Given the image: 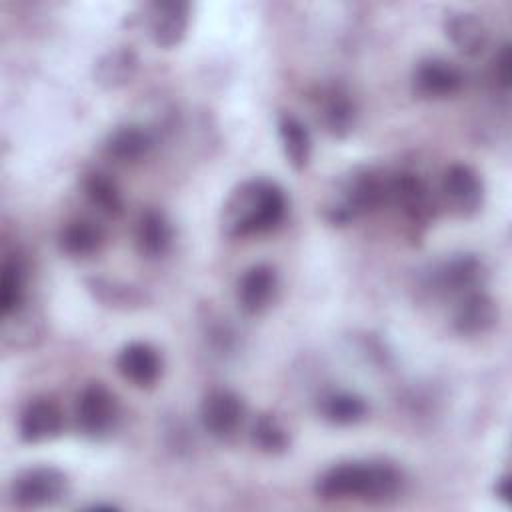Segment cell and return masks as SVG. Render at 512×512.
I'll return each instance as SVG.
<instances>
[{"mask_svg":"<svg viewBox=\"0 0 512 512\" xmlns=\"http://www.w3.org/2000/svg\"><path fill=\"white\" fill-rule=\"evenodd\" d=\"M402 488V472L388 462H342L324 470L316 480V494L324 500L384 502Z\"/></svg>","mask_w":512,"mask_h":512,"instance_id":"cell-1","label":"cell"},{"mask_svg":"<svg viewBox=\"0 0 512 512\" xmlns=\"http://www.w3.org/2000/svg\"><path fill=\"white\" fill-rule=\"evenodd\" d=\"M320 122L332 136H346L354 126V104L340 88H330L320 98Z\"/></svg>","mask_w":512,"mask_h":512,"instance_id":"cell-22","label":"cell"},{"mask_svg":"<svg viewBox=\"0 0 512 512\" xmlns=\"http://www.w3.org/2000/svg\"><path fill=\"white\" fill-rule=\"evenodd\" d=\"M66 476L54 466H36L18 474L10 486V498L20 508H44L66 494Z\"/></svg>","mask_w":512,"mask_h":512,"instance_id":"cell-5","label":"cell"},{"mask_svg":"<svg viewBox=\"0 0 512 512\" xmlns=\"http://www.w3.org/2000/svg\"><path fill=\"white\" fill-rule=\"evenodd\" d=\"M446 36L464 56H480L488 48V28L472 12H450L444 22Z\"/></svg>","mask_w":512,"mask_h":512,"instance_id":"cell-15","label":"cell"},{"mask_svg":"<svg viewBox=\"0 0 512 512\" xmlns=\"http://www.w3.org/2000/svg\"><path fill=\"white\" fill-rule=\"evenodd\" d=\"M440 190L448 208L458 216H472L482 206V180L466 164H450L442 174Z\"/></svg>","mask_w":512,"mask_h":512,"instance_id":"cell-6","label":"cell"},{"mask_svg":"<svg viewBox=\"0 0 512 512\" xmlns=\"http://www.w3.org/2000/svg\"><path fill=\"white\" fill-rule=\"evenodd\" d=\"M188 2H152L146 8L148 34L160 48H172L180 44L188 28Z\"/></svg>","mask_w":512,"mask_h":512,"instance_id":"cell-9","label":"cell"},{"mask_svg":"<svg viewBox=\"0 0 512 512\" xmlns=\"http://www.w3.org/2000/svg\"><path fill=\"white\" fill-rule=\"evenodd\" d=\"M480 274L482 266L474 256H456L434 272V284L446 294L464 296L476 288Z\"/></svg>","mask_w":512,"mask_h":512,"instance_id":"cell-19","label":"cell"},{"mask_svg":"<svg viewBox=\"0 0 512 512\" xmlns=\"http://www.w3.org/2000/svg\"><path fill=\"white\" fill-rule=\"evenodd\" d=\"M64 428V414L56 400L48 396L32 398L20 412L18 432L24 442L36 444L60 436Z\"/></svg>","mask_w":512,"mask_h":512,"instance_id":"cell-8","label":"cell"},{"mask_svg":"<svg viewBox=\"0 0 512 512\" xmlns=\"http://www.w3.org/2000/svg\"><path fill=\"white\" fill-rule=\"evenodd\" d=\"M278 280L276 272L268 264L250 266L238 280L236 300L246 314L262 312L274 298Z\"/></svg>","mask_w":512,"mask_h":512,"instance_id":"cell-13","label":"cell"},{"mask_svg":"<svg viewBox=\"0 0 512 512\" xmlns=\"http://www.w3.org/2000/svg\"><path fill=\"white\" fill-rule=\"evenodd\" d=\"M288 202L280 186L270 180L242 182L226 200L222 228L228 236H252L274 230L286 216Z\"/></svg>","mask_w":512,"mask_h":512,"instance_id":"cell-2","label":"cell"},{"mask_svg":"<svg viewBox=\"0 0 512 512\" xmlns=\"http://www.w3.org/2000/svg\"><path fill=\"white\" fill-rule=\"evenodd\" d=\"M252 442L266 454H282L288 448V434L274 416L262 414L252 426Z\"/></svg>","mask_w":512,"mask_h":512,"instance_id":"cell-26","label":"cell"},{"mask_svg":"<svg viewBox=\"0 0 512 512\" xmlns=\"http://www.w3.org/2000/svg\"><path fill=\"white\" fill-rule=\"evenodd\" d=\"M138 70V56L130 46H118L104 52L94 64V82L106 90L128 84Z\"/></svg>","mask_w":512,"mask_h":512,"instance_id":"cell-17","label":"cell"},{"mask_svg":"<svg viewBox=\"0 0 512 512\" xmlns=\"http://www.w3.org/2000/svg\"><path fill=\"white\" fill-rule=\"evenodd\" d=\"M462 72L448 60L426 58L414 70V90L424 98H448L460 92Z\"/></svg>","mask_w":512,"mask_h":512,"instance_id":"cell-11","label":"cell"},{"mask_svg":"<svg viewBox=\"0 0 512 512\" xmlns=\"http://www.w3.org/2000/svg\"><path fill=\"white\" fill-rule=\"evenodd\" d=\"M366 402L350 392H334L328 394L322 400L320 412L324 414V418L332 424H340V426H348V424H356L366 416Z\"/></svg>","mask_w":512,"mask_h":512,"instance_id":"cell-25","label":"cell"},{"mask_svg":"<svg viewBox=\"0 0 512 512\" xmlns=\"http://www.w3.org/2000/svg\"><path fill=\"white\" fill-rule=\"evenodd\" d=\"M104 244V230L88 218L70 220L58 234L60 250L70 258H88Z\"/></svg>","mask_w":512,"mask_h":512,"instance_id":"cell-20","label":"cell"},{"mask_svg":"<svg viewBox=\"0 0 512 512\" xmlns=\"http://www.w3.org/2000/svg\"><path fill=\"white\" fill-rule=\"evenodd\" d=\"M116 368L124 380L138 388H150L162 374V358L156 348L146 342L126 344L116 358Z\"/></svg>","mask_w":512,"mask_h":512,"instance_id":"cell-10","label":"cell"},{"mask_svg":"<svg viewBox=\"0 0 512 512\" xmlns=\"http://www.w3.org/2000/svg\"><path fill=\"white\" fill-rule=\"evenodd\" d=\"M134 242L136 250L146 258H158L162 256L170 242H172V228L168 218L154 208L144 210L134 228Z\"/></svg>","mask_w":512,"mask_h":512,"instance_id":"cell-18","label":"cell"},{"mask_svg":"<svg viewBox=\"0 0 512 512\" xmlns=\"http://www.w3.org/2000/svg\"><path fill=\"white\" fill-rule=\"evenodd\" d=\"M388 202H394L412 220H426L430 216V196L422 180L414 174L400 172L388 176Z\"/></svg>","mask_w":512,"mask_h":512,"instance_id":"cell-16","label":"cell"},{"mask_svg":"<svg viewBox=\"0 0 512 512\" xmlns=\"http://www.w3.org/2000/svg\"><path fill=\"white\" fill-rule=\"evenodd\" d=\"M388 202V176L372 168H354L334 188L324 206V216L336 226L372 212Z\"/></svg>","mask_w":512,"mask_h":512,"instance_id":"cell-3","label":"cell"},{"mask_svg":"<svg viewBox=\"0 0 512 512\" xmlns=\"http://www.w3.org/2000/svg\"><path fill=\"white\" fill-rule=\"evenodd\" d=\"M82 190L86 200L90 202L92 208H96L104 216H120L124 210V198L118 188V184L100 170H92L84 174L82 180Z\"/></svg>","mask_w":512,"mask_h":512,"instance_id":"cell-21","label":"cell"},{"mask_svg":"<svg viewBox=\"0 0 512 512\" xmlns=\"http://www.w3.org/2000/svg\"><path fill=\"white\" fill-rule=\"evenodd\" d=\"M496 78L502 88H510L512 84V50L510 44H504L496 56V66H494Z\"/></svg>","mask_w":512,"mask_h":512,"instance_id":"cell-27","label":"cell"},{"mask_svg":"<svg viewBox=\"0 0 512 512\" xmlns=\"http://www.w3.org/2000/svg\"><path fill=\"white\" fill-rule=\"evenodd\" d=\"M24 268L18 258H6L0 274V314H16L24 302Z\"/></svg>","mask_w":512,"mask_h":512,"instance_id":"cell-24","label":"cell"},{"mask_svg":"<svg viewBox=\"0 0 512 512\" xmlns=\"http://www.w3.org/2000/svg\"><path fill=\"white\" fill-rule=\"evenodd\" d=\"M498 320V308L490 296L472 290L460 296L454 310V328L464 336H476L490 330Z\"/></svg>","mask_w":512,"mask_h":512,"instance_id":"cell-14","label":"cell"},{"mask_svg":"<svg viewBox=\"0 0 512 512\" xmlns=\"http://www.w3.org/2000/svg\"><path fill=\"white\" fill-rule=\"evenodd\" d=\"M154 148V134L140 124H122L104 140V154L116 164H136Z\"/></svg>","mask_w":512,"mask_h":512,"instance_id":"cell-12","label":"cell"},{"mask_svg":"<svg viewBox=\"0 0 512 512\" xmlns=\"http://www.w3.org/2000/svg\"><path fill=\"white\" fill-rule=\"evenodd\" d=\"M494 490H496V496H498L504 504H510V502H512V480H510V474L500 476Z\"/></svg>","mask_w":512,"mask_h":512,"instance_id":"cell-28","label":"cell"},{"mask_svg":"<svg viewBox=\"0 0 512 512\" xmlns=\"http://www.w3.org/2000/svg\"><path fill=\"white\" fill-rule=\"evenodd\" d=\"M118 414V400L102 382H90L80 390L74 406V420L80 434L94 440L108 436L116 428Z\"/></svg>","mask_w":512,"mask_h":512,"instance_id":"cell-4","label":"cell"},{"mask_svg":"<svg viewBox=\"0 0 512 512\" xmlns=\"http://www.w3.org/2000/svg\"><path fill=\"white\" fill-rule=\"evenodd\" d=\"M244 402L232 390H212L200 404V422L214 438H230L242 424Z\"/></svg>","mask_w":512,"mask_h":512,"instance_id":"cell-7","label":"cell"},{"mask_svg":"<svg viewBox=\"0 0 512 512\" xmlns=\"http://www.w3.org/2000/svg\"><path fill=\"white\" fill-rule=\"evenodd\" d=\"M278 136L290 166L302 170L310 158V134L306 126L296 116L282 114L278 118Z\"/></svg>","mask_w":512,"mask_h":512,"instance_id":"cell-23","label":"cell"}]
</instances>
